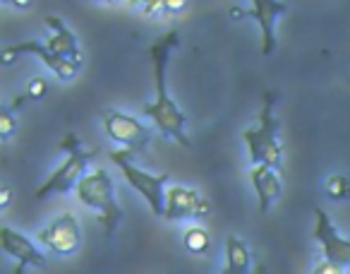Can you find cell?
Returning a JSON list of instances; mask_svg holds the SVG:
<instances>
[{"instance_id":"7a4b0ae2","label":"cell","mask_w":350,"mask_h":274,"mask_svg":"<svg viewBox=\"0 0 350 274\" xmlns=\"http://www.w3.org/2000/svg\"><path fill=\"white\" fill-rule=\"evenodd\" d=\"M58 147H60V152L68 154V159L36 188V192H34L36 200H46V197H51V195H68V192H72L75 188H77V183L87 176L89 162L96 157L94 152L82 147V140H79L75 132H68Z\"/></svg>"},{"instance_id":"44dd1931","label":"cell","mask_w":350,"mask_h":274,"mask_svg":"<svg viewBox=\"0 0 350 274\" xmlns=\"http://www.w3.org/2000/svg\"><path fill=\"white\" fill-rule=\"evenodd\" d=\"M187 3H190V0H163V12H170V15L183 12L187 8Z\"/></svg>"},{"instance_id":"d6986e66","label":"cell","mask_w":350,"mask_h":274,"mask_svg":"<svg viewBox=\"0 0 350 274\" xmlns=\"http://www.w3.org/2000/svg\"><path fill=\"white\" fill-rule=\"evenodd\" d=\"M46 89H49V84H46L44 77H36L29 82V87H27V99H41L46 94Z\"/></svg>"},{"instance_id":"cb8c5ba5","label":"cell","mask_w":350,"mask_h":274,"mask_svg":"<svg viewBox=\"0 0 350 274\" xmlns=\"http://www.w3.org/2000/svg\"><path fill=\"white\" fill-rule=\"evenodd\" d=\"M10 200H12V192L8 190V188H3V195H0V207L5 210V207L10 205Z\"/></svg>"},{"instance_id":"484cf974","label":"cell","mask_w":350,"mask_h":274,"mask_svg":"<svg viewBox=\"0 0 350 274\" xmlns=\"http://www.w3.org/2000/svg\"><path fill=\"white\" fill-rule=\"evenodd\" d=\"M98 3H113V0H98Z\"/></svg>"},{"instance_id":"9c48e42d","label":"cell","mask_w":350,"mask_h":274,"mask_svg":"<svg viewBox=\"0 0 350 274\" xmlns=\"http://www.w3.org/2000/svg\"><path fill=\"white\" fill-rule=\"evenodd\" d=\"M209 214V202L195 190L185 186H170L165 190V219L185 221V219H204Z\"/></svg>"},{"instance_id":"e0dca14e","label":"cell","mask_w":350,"mask_h":274,"mask_svg":"<svg viewBox=\"0 0 350 274\" xmlns=\"http://www.w3.org/2000/svg\"><path fill=\"white\" fill-rule=\"evenodd\" d=\"M326 195L331 200H345L350 197V178L345 173H334L326 178Z\"/></svg>"},{"instance_id":"30bf717a","label":"cell","mask_w":350,"mask_h":274,"mask_svg":"<svg viewBox=\"0 0 350 274\" xmlns=\"http://www.w3.org/2000/svg\"><path fill=\"white\" fill-rule=\"evenodd\" d=\"M288 12L283 0H252V10H233V17H250L262 29V53L271 55L276 51V20Z\"/></svg>"},{"instance_id":"4fadbf2b","label":"cell","mask_w":350,"mask_h":274,"mask_svg":"<svg viewBox=\"0 0 350 274\" xmlns=\"http://www.w3.org/2000/svg\"><path fill=\"white\" fill-rule=\"evenodd\" d=\"M250 181H252V188H254V192H257L259 212L264 214L283 192V181H281V176H278V169L267 166V164H252Z\"/></svg>"},{"instance_id":"d4e9b609","label":"cell","mask_w":350,"mask_h":274,"mask_svg":"<svg viewBox=\"0 0 350 274\" xmlns=\"http://www.w3.org/2000/svg\"><path fill=\"white\" fill-rule=\"evenodd\" d=\"M146 3H149V0H127V5L130 8H144Z\"/></svg>"},{"instance_id":"5b68a950","label":"cell","mask_w":350,"mask_h":274,"mask_svg":"<svg viewBox=\"0 0 350 274\" xmlns=\"http://www.w3.org/2000/svg\"><path fill=\"white\" fill-rule=\"evenodd\" d=\"M111 162L120 169L125 181L144 197L151 214L163 216L165 214V186H168V181H170L168 173H151V171L139 169L135 164V152H130V149H116V152H111Z\"/></svg>"},{"instance_id":"277c9868","label":"cell","mask_w":350,"mask_h":274,"mask_svg":"<svg viewBox=\"0 0 350 274\" xmlns=\"http://www.w3.org/2000/svg\"><path fill=\"white\" fill-rule=\"evenodd\" d=\"M247 145V154L252 164H267L281 171L283 166V145L278 140V121L273 116V94L264 97V108L257 127H247L243 132Z\"/></svg>"},{"instance_id":"603a6c76","label":"cell","mask_w":350,"mask_h":274,"mask_svg":"<svg viewBox=\"0 0 350 274\" xmlns=\"http://www.w3.org/2000/svg\"><path fill=\"white\" fill-rule=\"evenodd\" d=\"M8 5L17 8V10H29L31 5H34V0H5Z\"/></svg>"},{"instance_id":"8fae6325","label":"cell","mask_w":350,"mask_h":274,"mask_svg":"<svg viewBox=\"0 0 350 274\" xmlns=\"http://www.w3.org/2000/svg\"><path fill=\"white\" fill-rule=\"evenodd\" d=\"M314 238L317 243L321 245V255L329 262L338 264V267H348L350 264V238H343V236L336 231V226L331 224V219L326 216L324 210L317 207L314 210Z\"/></svg>"},{"instance_id":"7402d4cb","label":"cell","mask_w":350,"mask_h":274,"mask_svg":"<svg viewBox=\"0 0 350 274\" xmlns=\"http://www.w3.org/2000/svg\"><path fill=\"white\" fill-rule=\"evenodd\" d=\"M142 10L146 12V15H156V12H163V0H149Z\"/></svg>"},{"instance_id":"6da1fadb","label":"cell","mask_w":350,"mask_h":274,"mask_svg":"<svg viewBox=\"0 0 350 274\" xmlns=\"http://www.w3.org/2000/svg\"><path fill=\"white\" fill-rule=\"evenodd\" d=\"M178 44H180L178 32H165L163 36H159V39L151 44L149 55H151V70H154L156 99L151 103H146V106L142 108V113L154 121V125L159 127L163 137L175 140L180 147L190 149L192 140H190V135H187V123H190V118H187L185 111L173 101V97L168 94V79H165L168 58Z\"/></svg>"},{"instance_id":"5bb4252c","label":"cell","mask_w":350,"mask_h":274,"mask_svg":"<svg viewBox=\"0 0 350 274\" xmlns=\"http://www.w3.org/2000/svg\"><path fill=\"white\" fill-rule=\"evenodd\" d=\"M46 25H49V29H51L49 49L53 51V53L65 55V58H70V60H75V63L82 65V51H79L77 36L68 29V25L55 15L46 17Z\"/></svg>"},{"instance_id":"7c38bea8","label":"cell","mask_w":350,"mask_h":274,"mask_svg":"<svg viewBox=\"0 0 350 274\" xmlns=\"http://www.w3.org/2000/svg\"><path fill=\"white\" fill-rule=\"evenodd\" d=\"M0 248L5 250V255L17 260V272H25L27 267H39L44 264V253L36 248V243L29 236L20 234V231H12L10 226H3L0 229Z\"/></svg>"},{"instance_id":"ba28073f","label":"cell","mask_w":350,"mask_h":274,"mask_svg":"<svg viewBox=\"0 0 350 274\" xmlns=\"http://www.w3.org/2000/svg\"><path fill=\"white\" fill-rule=\"evenodd\" d=\"M17 55H34V58H39L41 63L51 70V73H55L60 79H65V82H68V79H72L75 75L79 73V63L65 58V55L53 53V51L49 49V44H39L36 39L34 41H25V44L5 46V49H3V63H5V65L12 63Z\"/></svg>"},{"instance_id":"ac0fdd59","label":"cell","mask_w":350,"mask_h":274,"mask_svg":"<svg viewBox=\"0 0 350 274\" xmlns=\"http://www.w3.org/2000/svg\"><path fill=\"white\" fill-rule=\"evenodd\" d=\"M25 101H27V94L22 99H17V101L12 103L10 108H5V111L0 113V135H3V140H10V137L15 135V127H17L15 108H20Z\"/></svg>"},{"instance_id":"ffe728a7","label":"cell","mask_w":350,"mask_h":274,"mask_svg":"<svg viewBox=\"0 0 350 274\" xmlns=\"http://www.w3.org/2000/svg\"><path fill=\"white\" fill-rule=\"evenodd\" d=\"M314 274H340L343 272V267H338V264L329 262V260H321L319 264H317L314 269H312Z\"/></svg>"},{"instance_id":"3957f363","label":"cell","mask_w":350,"mask_h":274,"mask_svg":"<svg viewBox=\"0 0 350 274\" xmlns=\"http://www.w3.org/2000/svg\"><path fill=\"white\" fill-rule=\"evenodd\" d=\"M75 192H77V200L82 202V205H87L89 210L96 212L103 231H106V236L111 238L122 219L120 205H118V197H116V183H113L111 173L103 171V169H96V171L87 173V176L77 183Z\"/></svg>"},{"instance_id":"2e32d148","label":"cell","mask_w":350,"mask_h":274,"mask_svg":"<svg viewBox=\"0 0 350 274\" xmlns=\"http://www.w3.org/2000/svg\"><path fill=\"white\" fill-rule=\"evenodd\" d=\"M183 243H185V248L190 250L192 255H206L211 248V236H209V231L202 229V226H190V229L185 231Z\"/></svg>"},{"instance_id":"9a60e30c","label":"cell","mask_w":350,"mask_h":274,"mask_svg":"<svg viewBox=\"0 0 350 274\" xmlns=\"http://www.w3.org/2000/svg\"><path fill=\"white\" fill-rule=\"evenodd\" d=\"M250 262H252V253H250L247 243L235 236H230L226 240V272L228 274H243L250 269Z\"/></svg>"},{"instance_id":"8992f818","label":"cell","mask_w":350,"mask_h":274,"mask_svg":"<svg viewBox=\"0 0 350 274\" xmlns=\"http://www.w3.org/2000/svg\"><path fill=\"white\" fill-rule=\"evenodd\" d=\"M103 127H106L111 140H116L118 145H122L135 154H142L151 142V127H146L139 118L116 111V108H108L103 113Z\"/></svg>"},{"instance_id":"52a82bcc","label":"cell","mask_w":350,"mask_h":274,"mask_svg":"<svg viewBox=\"0 0 350 274\" xmlns=\"http://www.w3.org/2000/svg\"><path fill=\"white\" fill-rule=\"evenodd\" d=\"M39 243L44 245L46 250H51L58 258H68V255H75L82 245V231H79V221L77 216H72L70 212L60 214L58 219H53L49 226L36 234Z\"/></svg>"}]
</instances>
